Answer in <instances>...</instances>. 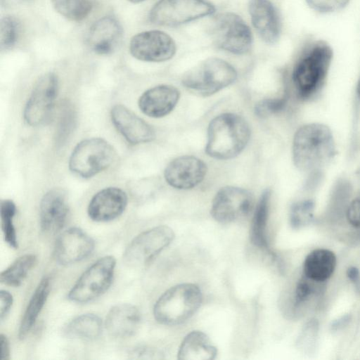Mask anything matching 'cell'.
Returning a JSON list of instances; mask_svg holds the SVG:
<instances>
[{
	"mask_svg": "<svg viewBox=\"0 0 360 360\" xmlns=\"http://www.w3.org/2000/svg\"><path fill=\"white\" fill-rule=\"evenodd\" d=\"M250 136L249 125L241 116L221 114L210 122L205 152L216 159H231L243 150Z\"/></svg>",
	"mask_w": 360,
	"mask_h": 360,
	"instance_id": "1",
	"label": "cell"
},
{
	"mask_svg": "<svg viewBox=\"0 0 360 360\" xmlns=\"http://www.w3.org/2000/svg\"><path fill=\"white\" fill-rule=\"evenodd\" d=\"M335 143L328 127L309 124L300 127L295 134L292 157L295 165L303 170L319 168L333 156Z\"/></svg>",
	"mask_w": 360,
	"mask_h": 360,
	"instance_id": "2",
	"label": "cell"
},
{
	"mask_svg": "<svg viewBox=\"0 0 360 360\" xmlns=\"http://www.w3.org/2000/svg\"><path fill=\"white\" fill-rule=\"evenodd\" d=\"M202 300L200 289L193 283H181L165 291L157 300L153 315L160 323L174 326L190 319Z\"/></svg>",
	"mask_w": 360,
	"mask_h": 360,
	"instance_id": "3",
	"label": "cell"
},
{
	"mask_svg": "<svg viewBox=\"0 0 360 360\" xmlns=\"http://www.w3.org/2000/svg\"><path fill=\"white\" fill-rule=\"evenodd\" d=\"M236 78L235 68L228 62L209 58L188 70L181 82L190 91L207 96L229 86Z\"/></svg>",
	"mask_w": 360,
	"mask_h": 360,
	"instance_id": "4",
	"label": "cell"
},
{
	"mask_svg": "<svg viewBox=\"0 0 360 360\" xmlns=\"http://www.w3.org/2000/svg\"><path fill=\"white\" fill-rule=\"evenodd\" d=\"M333 58L331 47L319 41L295 65L292 80L299 94L306 97L314 92L323 82Z\"/></svg>",
	"mask_w": 360,
	"mask_h": 360,
	"instance_id": "5",
	"label": "cell"
},
{
	"mask_svg": "<svg viewBox=\"0 0 360 360\" xmlns=\"http://www.w3.org/2000/svg\"><path fill=\"white\" fill-rule=\"evenodd\" d=\"M115 157L116 152L108 141L100 138L88 139L75 147L69 167L82 178H91L109 167Z\"/></svg>",
	"mask_w": 360,
	"mask_h": 360,
	"instance_id": "6",
	"label": "cell"
},
{
	"mask_svg": "<svg viewBox=\"0 0 360 360\" xmlns=\"http://www.w3.org/2000/svg\"><path fill=\"white\" fill-rule=\"evenodd\" d=\"M210 34L217 48L234 54L248 53L252 44L248 25L241 17L231 12L220 13L212 20Z\"/></svg>",
	"mask_w": 360,
	"mask_h": 360,
	"instance_id": "7",
	"label": "cell"
},
{
	"mask_svg": "<svg viewBox=\"0 0 360 360\" xmlns=\"http://www.w3.org/2000/svg\"><path fill=\"white\" fill-rule=\"evenodd\" d=\"M214 6L206 0H160L149 13L155 25L174 27L214 13Z\"/></svg>",
	"mask_w": 360,
	"mask_h": 360,
	"instance_id": "8",
	"label": "cell"
},
{
	"mask_svg": "<svg viewBox=\"0 0 360 360\" xmlns=\"http://www.w3.org/2000/svg\"><path fill=\"white\" fill-rule=\"evenodd\" d=\"M116 260L108 255L100 258L79 278L68 293V298L77 303L90 302L103 295L112 282Z\"/></svg>",
	"mask_w": 360,
	"mask_h": 360,
	"instance_id": "9",
	"label": "cell"
},
{
	"mask_svg": "<svg viewBox=\"0 0 360 360\" xmlns=\"http://www.w3.org/2000/svg\"><path fill=\"white\" fill-rule=\"evenodd\" d=\"M174 233L167 226H158L145 231L129 243L123 259L127 264L140 266L148 264L173 240Z\"/></svg>",
	"mask_w": 360,
	"mask_h": 360,
	"instance_id": "10",
	"label": "cell"
},
{
	"mask_svg": "<svg viewBox=\"0 0 360 360\" xmlns=\"http://www.w3.org/2000/svg\"><path fill=\"white\" fill-rule=\"evenodd\" d=\"M252 205L253 197L248 191L235 186H225L216 193L210 213L217 221L228 224L247 216Z\"/></svg>",
	"mask_w": 360,
	"mask_h": 360,
	"instance_id": "11",
	"label": "cell"
},
{
	"mask_svg": "<svg viewBox=\"0 0 360 360\" xmlns=\"http://www.w3.org/2000/svg\"><path fill=\"white\" fill-rule=\"evenodd\" d=\"M131 54L147 62H163L171 59L176 46L173 39L160 30H149L134 35L129 44Z\"/></svg>",
	"mask_w": 360,
	"mask_h": 360,
	"instance_id": "12",
	"label": "cell"
},
{
	"mask_svg": "<svg viewBox=\"0 0 360 360\" xmlns=\"http://www.w3.org/2000/svg\"><path fill=\"white\" fill-rule=\"evenodd\" d=\"M58 90V81L55 74L47 73L38 79L24 110V118L28 124L39 125L49 117Z\"/></svg>",
	"mask_w": 360,
	"mask_h": 360,
	"instance_id": "13",
	"label": "cell"
},
{
	"mask_svg": "<svg viewBox=\"0 0 360 360\" xmlns=\"http://www.w3.org/2000/svg\"><path fill=\"white\" fill-rule=\"evenodd\" d=\"M94 249V240L81 229L72 227L58 237L53 255L58 263L67 265L86 258Z\"/></svg>",
	"mask_w": 360,
	"mask_h": 360,
	"instance_id": "14",
	"label": "cell"
},
{
	"mask_svg": "<svg viewBox=\"0 0 360 360\" xmlns=\"http://www.w3.org/2000/svg\"><path fill=\"white\" fill-rule=\"evenodd\" d=\"M207 166L201 160L184 155L172 160L165 170V179L171 186L178 189H190L205 178Z\"/></svg>",
	"mask_w": 360,
	"mask_h": 360,
	"instance_id": "15",
	"label": "cell"
},
{
	"mask_svg": "<svg viewBox=\"0 0 360 360\" xmlns=\"http://www.w3.org/2000/svg\"><path fill=\"white\" fill-rule=\"evenodd\" d=\"M111 119L117 131L131 144L150 142L155 137L150 124L122 105L112 108Z\"/></svg>",
	"mask_w": 360,
	"mask_h": 360,
	"instance_id": "16",
	"label": "cell"
},
{
	"mask_svg": "<svg viewBox=\"0 0 360 360\" xmlns=\"http://www.w3.org/2000/svg\"><path fill=\"white\" fill-rule=\"evenodd\" d=\"M122 34V26L117 19L105 16L96 21L89 28L86 43L94 53L109 54L120 44Z\"/></svg>",
	"mask_w": 360,
	"mask_h": 360,
	"instance_id": "17",
	"label": "cell"
},
{
	"mask_svg": "<svg viewBox=\"0 0 360 360\" xmlns=\"http://www.w3.org/2000/svg\"><path fill=\"white\" fill-rule=\"evenodd\" d=\"M127 205L126 193L119 188L109 187L96 193L89 202L87 212L95 221H108L119 217Z\"/></svg>",
	"mask_w": 360,
	"mask_h": 360,
	"instance_id": "18",
	"label": "cell"
},
{
	"mask_svg": "<svg viewBox=\"0 0 360 360\" xmlns=\"http://www.w3.org/2000/svg\"><path fill=\"white\" fill-rule=\"evenodd\" d=\"M249 13L252 23L263 41L274 44L281 33L278 12L269 0H250Z\"/></svg>",
	"mask_w": 360,
	"mask_h": 360,
	"instance_id": "19",
	"label": "cell"
},
{
	"mask_svg": "<svg viewBox=\"0 0 360 360\" xmlns=\"http://www.w3.org/2000/svg\"><path fill=\"white\" fill-rule=\"evenodd\" d=\"M68 214L66 195L62 189L53 188L44 194L39 209L43 231L54 233L60 231L65 224Z\"/></svg>",
	"mask_w": 360,
	"mask_h": 360,
	"instance_id": "20",
	"label": "cell"
},
{
	"mask_svg": "<svg viewBox=\"0 0 360 360\" xmlns=\"http://www.w3.org/2000/svg\"><path fill=\"white\" fill-rule=\"evenodd\" d=\"M180 97L179 90L170 85H158L146 91L139 99V107L146 115L162 117L176 105Z\"/></svg>",
	"mask_w": 360,
	"mask_h": 360,
	"instance_id": "21",
	"label": "cell"
},
{
	"mask_svg": "<svg viewBox=\"0 0 360 360\" xmlns=\"http://www.w3.org/2000/svg\"><path fill=\"white\" fill-rule=\"evenodd\" d=\"M141 314L131 304H120L108 311L105 321L108 333L115 338H124L134 335L139 330Z\"/></svg>",
	"mask_w": 360,
	"mask_h": 360,
	"instance_id": "22",
	"label": "cell"
},
{
	"mask_svg": "<svg viewBox=\"0 0 360 360\" xmlns=\"http://www.w3.org/2000/svg\"><path fill=\"white\" fill-rule=\"evenodd\" d=\"M217 354L209 337L202 331L189 333L182 340L178 351L179 360H212Z\"/></svg>",
	"mask_w": 360,
	"mask_h": 360,
	"instance_id": "23",
	"label": "cell"
},
{
	"mask_svg": "<svg viewBox=\"0 0 360 360\" xmlns=\"http://www.w3.org/2000/svg\"><path fill=\"white\" fill-rule=\"evenodd\" d=\"M337 264L335 254L326 249H316L306 257L303 271L307 278L316 282H323L333 274Z\"/></svg>",
	"mask_w": 360,
	"mask_h": 360,
	"instance_id": "24",
	"label": "cell"
},
{
	"mask_svg": "<svg viewBox=\"0 0 360 360\" xmlns=\"http://www.w3.org/2000/svg\"><path fill=\"white\" fill-rule=\"evenodd\" d=\"M270 198L269 189H266L260 196L250 226V239L255 246L274 257V254L270 249L266 236Z\"/></svg>",
	"mask_w": 360,
	"mask_h": 360,
	"instance_id": "25",
	"label": "cell"
},
{
	"mask_svg": "<svg viewBox=\"0 0 360 360\" xmlns=\"http://www.w3.org/2000/svg\"><path fill=\"white\" fill-rule=\"evenodd\" d=\"M51 290V281L44 277L35 289L22 319L18 336L23 339L33 327Z\"/></svg>",
	"mask_w": 360,
	"mask_h": 360,
	"instance_id": "26",
	"label": "cell"
},
{
	"mask_svg": "<svg viewBox=\"0 0 360 360\" xmlns=\"http://www.w3.org/2000/svg\"><path fill=\"white\" fill-rule=\"evenodd\" d=\"M102 331L101 319L94 314H84L73 319L65 328V334L71 338L92 340Z\"/></svg>",
	"mask_w": 360,
	"mask_h": 360,
	"instance_id": "27",
	"label": "cell"
},
{
	"mask_svg": "<svg viewBox=\"0 0 360 360\" xmlns=\"http://www.w3.org/2000/svg\"><path fill=\"white\" fill-rule=\"evenodd\" d=\"M36 261L37 257L32 254L20 256L1 273V282L9 286H19L34 266Z\"/></svg>",
	"mask_w": 360,
	"mask_h": 360,
	"instance_id": "28",
	"label": "cell"
},
{
	"mask_svg": "<svg viewBox=\"0 0 360 360\" xmlns=\"http://www.w3.org/2000/svg\"><path fill=\"white\" fill-rule=\"evenodd\" d=\"M51 3L58 13L73 21L84 20L92 8L91 0H51Z\"/></svg>",
	"mask_w": 360,
	"mask_h": 360,
	"instance_id": "29",
	"label": "cell"
},
{
	"mask_svg": "<svg viewBox=\"0 0 360 360\" xmlns=\"http://www.w3.org/2000/svg\"><path fill=\"white\" fill-rule=\"evenodd\" d=\"M16 207L11 200L1 201L0 213L1 219V228L5 241L12 248H18V240L15 229L13 224V218L15 214Z\"/></svg>",
	"mask_w": 360,
	"mask_h": 360,
	"instance_id": "30",
	"label": "cell"
},
{
	"mask_svg": "<svg viewBox=\"0 0 360 360\" xmlns=\"http://www.w3.org/2000/svg\"><path fill=\"white\" fill-rule=\"evenodd\" d=\"M18 25L17 21L11 16H5L0 21V48L11 49L18 38Z\"/></svg>",
	"mask_w": 360,
	"mask_h": 360,
	"instance_id": "31",
	"label": "cell"
},
{
	"mask_svg": "<svg viewBox=\"0 0 360 360\" xmlns=\"http://www.w3.org/2000/svg\"><path fill=\"white\" fill-rule=\"evenodd\" d=\"M312 203L304 201L294 205L290 211V223L294 227H300L310 219Z\"/></svg>",
	"mask_w": 360,
	"mask_h": 360,
	"instance_id": "32",
	"label": "cell"
},
{
	"mask_svg": "<svg viewBox=\"0 0 360 360\" xmlns=\"http://www.w3.org/2000/svg\"><path fill=\"white\" fill-rule=\"evenodd\" d=\"M285 99L265 98L258 102L255 108V114L260 117H266L281 110L285 105Z\"/></svg>",
	"mask_w": 360,
	"mask_h": 360,
	"instance_id": "33",
	"label": "cell"
},
{
	"mask_svg": "<svg viewBox=\"0 0 360 360\" xmlns=\"http://www.w3.org/2000/svg\"><path fill=\"white\" fill-rule=\"evenodd\" d=\"M349 0H306L313 10L319 13H333L345 7Z\"/></svg>",
	"mask_w": 360,
	"mask_h": 360,
	"instance_id": "34",
	"label": "cell"
},
{
	"mask_svg": "<svg viewBox=\"0 0 360 360\" xmlns=\"http://www.w3.org/2000/svg\"><path fill=\"white\" fill-rule=\"evenodd\" d=\"M347 219L354 227H360V198L354 200L349 205L347 210Z\"/></svg>",
	"mask_w": 360,
	"mask_h": 360,
	"instance_id": "35",
	"label": "cell"
},
{
	"mask_svg": "<svg viewBox=\"0 0 360 360\" xmlns=\"http://www.w3.org/2000/svg\"><path fill=\"white\" fill-rule=\"evenodd\" d=\"M312 292L311 285L305 280L298 282L295 290V302L300 304L305 301Z\"/></svg>",
	"mask_w": 360,
	"mask_h": 360,
	"instance_id": "36",
	"label": "cell"
},
{
	"mask_svg": "<svg viewBox=\"0 0 360 360\" xmlns=\"http://www.w3.org/2000/svg\"><path fill=\"white\" fill-rule=\"evenodd\" d=\"M13 301V296L9 292L3 290L0 291V320L1 321L9 312Z\"/></svg>",
	"mask_w": 360,
	"mask_h": 360,
	"instance_id": "37",
	"label": "cell"
},
{
	"mask_svg": "<svg viewBox=\"0 0 360 360\" xmlns=\"http://www.w3.org/2000/svg\"><path fill=\"white\" fill-rule=\"evenodd\" d=\"M133 354L139 356V358L143 359H161L160 352L150 348L142 347L135 350Z\"/></svg>",
	"mask_w": 360,
	"mask_h": 360,
	"instance_id": "38",
	"label": "cell"
},
{
	"mask_svg": "<svg viewBox=\"0 0 360 360\" xmlns=\"http://www.w3.org/2000/svg\"><path fill=\"white\" fill-rule=\"evenodd\" d=\"M10 358L9 342L4 334L0 335V360H8Z\"/></svg>",
	"mask_w": 360,
	"mask_h": 360,
	"instance_id": "39",
	"label": "cell"
},
{
	"mask_svg": "<svg viewBox=\"0 0 360 360\" xmlns=\"http://www.w3.org/2000/svg\"><path fill=\"white\" fill-rule=\"evenodd\" d=\"M347 276L356 285L359 284L360 274L359 269L355 266H351L347 270Z\"/></svg>",
	"mask_w": 360,
	"mask_h": 360,
	"instance_id": "40",
	"label": "cell"
},
{
	"mask_svg": "<svg viewBox=\"0 0 360 360\" xmlns=\"http://www.w3.org/2000/svg\"><path fill=\"white\" fill-rule=\"evenodd\" d=\"M1 4L5 6H13L29 3L32 0H0Z\"/></svg>",
	"mask_w": 360,
	"mask_h": 360,
	"instance_id": "41",
	"label": "cell"
},
{
	"mask_svg": "<svg viewBox=\"0 0 360 360\" xmlns=\"http://www.w3.org/2000/svg\"><path fill=\"white\" fill-rule=\"evenodd\" d=\"M129 1L132 3H139V2L143 1L145 0H129Z\"/></svg>",
	"mask_w": 360,
	"mask_h": 360,
	"instance_id": "42",
	"label": "cell"
},
{
	"mask_svg": "<svg viewBox=\"0 0 360 360\" xmlns=\"http://www.w3.org/2000/svg\"><path fill=\"white\" fill-rule=\"evenodd\" d=\"M357 90H358V93H359V94L360 96V79H359V84H358Z\"/></svg>",
	"mask_w": 360,
	"mask_h": 360,
	"instance_id": "43",
	"label": "cell"
}]
</instances>
